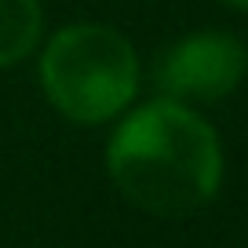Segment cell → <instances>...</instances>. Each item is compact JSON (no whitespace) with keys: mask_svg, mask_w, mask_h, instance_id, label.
I'll list each match as a JSON object with an SVG mask.
<instances>
[{"mask_svg":"<svg viewBox=\"0 0 248 248\" xmlns=\"http://www.w3.org/2000/svg\"><path fill=\"white\" fill-rule=\"evenodd\" d=\"M113 186L150 216H190L219 194L223 150L216 128L179 99L124 109L109 135Z\"/></svg>","mask_w":248,"mask_h":248,"instance_id":"6da1fadb","label":"cell"},{"mask_svg":"<svg viewBox=\"0 0 248 248\" xmlns=\"http://www.w3.org/2000/svg\"><path fill=\"white\" fill-rule=\"evenodd\" d=\"M40 84L62 117L102 124L121 117L139 92V55L109 26L77 22L40 51Z\"/></svg>","mask_w":248,"mask_h":248,"instance_id":"7a4b0ae2","label":"cell"},{"mask_svg":"<svg viewBox=\"0 0 248 248\" xmlns=\"http://www.w3.org/2000/svg\"><path fill=\"white\" fill-rule=\"evenodd\" d=\"M248 73V51L230 33H190L175 40L154 66V84L164 99L216 102L230 95Z\"/></svg>","mask_w":248,"mask_h":248,"instance_id":"3957f363","label":"cell"},{"mask_svg":"<svg viewBox=\"0 0 248 248\" xmlns=\"http://www.w3.org/2000/svg\"><path fill=\"white\" fill-rule=\"evenodd\" d=\"M44 26L40 0H0V66H15L33 55Z\"/></svg>","mask_w":248,"mask_h":248,"instance_id":"277c9868","label":"cell"},{"mask_svg":"<svg viewBox=\"0 0 248 248\" xmlns=\"http://www.w3.org/2000/svg\"><path fill=\"white\" fill-rule=\"evenodd\" d=\"M219 4H226V8H237V11H248V0H219Z\"/></svg>","mask_w":248,"mask_h":248,"instance_id":"5b68a950","label":"cell"}]
</instances>
